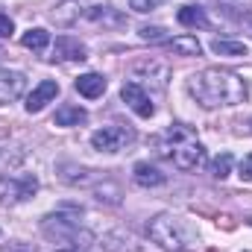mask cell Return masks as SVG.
Segmentation results:
<instances>
[{
    "mask_svg": "<svg viewBox=\"0 0 252 252\" xmlns=\"http://www.w3.org/2000/svg\"><path fill=\"white\" fill-rule=\"evenodd\" d=\"M73 85H76V91H79L82 97L97 100V97H103V91H106V76H100V73H82Z\"/></svg>",
    "mask_w": 252,
    "mask_h": 252,
    "instance_id": "obj_11",
    "label": "cell"
},
{
    "mask_svg": "<svg viewBox=\"0 0 252 252\" xmlns=\"http://www.w3.org/2000/svg\"><path fill=\"white\" fill-rule=\"evenodd\" d=\"M62 252H76V250H62Z\"/></svg>",
    "mask_w": 252,
    "mask_h": 252,
    "instance_id": "obj_25",
    "label": "cell"
},
{
    "mask_svg": "<svg viewBox=\"0 0 252 252\" xmlns=\"http://www.w3.org/2000/svg\"><path fill=\"white\" fill-rule=\"evenodd\" d=\"M211 50L217 56H247V44L244 41H229V38H214Z\"/></svg>",
    "mask_w": 252,
    "mask_h": 252,
    "instance_id": "obj_18",
    "label": "cell"
},
{
    "mask_svg": "<svg viewBox=\"0 0 252 252\" xmlns=\"http://www.w3.org/2000/svg\"><path fill=\"white\" fill-rule=\"evenodd\" d=\"M250 223H252V217H250Z\"/></svg>",
    "mask_w": 252,
    "mask_h": 252,
    "instance_id": "obj_26",
    "label": "cell"
},
{
    "mask_svg": "<svg viewBox=\"0 0 252 252\" xmlns=\"http://www.w3.org/2000/svg\"><path fill=\"white\" fill-rule=\"evenodd\" d=\"M44 238L56 241V244H67L70 250H91L94 247V235L88 229L79 226V220L67 217V214H50L41 223Z\"/></svg>",
    "mask_w": 252,
    "mask_h": 252,
    "instance_id": "obj_4",
    "label": "cell"
},
{
    "mask_svg": "<svg viewBox=\"0 0 252 252\" xmlns=\"http://www.w3.org/2000/svg\"><path fill=\"white\" fill-rule=\"evenodd\" d=\"M241 179H244V182H252V153L241 161Z\"/></svg>",
    "mask_w": 252,
    "mask_h": 252,
    "instance_id": "obj_23",
    "label": "cell"
},
{
    "mask_svg": "<svg viewBox=\"0 0 252 252\" xmlns=\"http://www.w3.org/2000/svg\"><path fill=\"white\" fill-rule=\"evenodd\" d=\"M176 18H179L182 27H190V30H205L208 27V18H205V12L199 6H182L176 12Z\"/></svg>",
    "mask_w": 252,
    "mask_h": 252,
    "instance_id": "obj_14",
    "label": "cell"
},
{
    "mask_svg": "<svg viewBox=\"0 0 252 252\" xmlns=\"http://www.w3.org/2000/svg\"><path fill=\"white\" fill-rule=\"evenodd\" d=\"M138 35L144 38V41H153V44H167L170 38H167V32L161 30V27H141L138 30Z\"/></svg>",
    "mask_w": 252,
    "mask_h": 252,
    "instance_id": "obj_19",
    "label": "cell"
},
{
    "mask_svg": "<svg viewBox=\"0 0 252 252\" xmlns=\"http://www.w3.org/2000/svg\"><path fill=\"white\" fill-rule=\"evenodd\" d=\"M132 141H135V132L129 126H103L91 135V147L100 153H121Z\"/></svg>",
    "mask_w": 252,
    "mask_h": 252,
    "instance_id": "obj_6",
    "label": "cell"
},
{
    "mask_svg": "<svg viewBox=\"0 0 252 252\" xmlns=\"http://www.w3.org/2000/svg\"><path fill=\"white\" fill-rule=\"evenodd\" d=\"M0 252H35L32 247H27V244H6Z\"/></svg>",
    "mask_w": 252,
    "mask_h": 252,
    "instance_id": "obj_24",
    "label": "cell"
},
{
    "mask_svg": "<svg viewBox=\"0 0 252 252\" xmlns=\"http://www.w3.org/2000/svg\"><path fill=\"white\" fill-rule=\"evenodd\" d=\"M132 176H135V182H138L141 188H158V185L167 182V176H164L161 170H156L153 164H147V161H138L135 170H132Z\"/></svg>",
    "mask_w": 252,
    "mask_h": 252,
    "instance_id": "obj_12",
    "label": "cell"
},
{
    "mask_svg": "<svg viewBox=\"0 0 252 252\" xmlns=\"http://www.w3.org/2000/svg\"><path fill=\"white\" fill-rule=\"evenodd\" d=\"M156 144H158V156L173 158L179 170H196L205 164V147L196 138H190V132L182 126H170Z\"/></svg>",
    "mask_w": 252,
    "mask_h": 252,
    "instance_id": "obj_2",
    "label": "cell"
},
{
    "mask_svg": "<svg viewBox=\"0 0 252 252\" xmlns=\"http://www.w3.org/2000/svg\"><path fill=\"white\" fill-rule=\"evenodd\" d=\"M85 18L94 21V24H103V27H126V18L112 6H91L85 12Z\"/></svg>",
    "mask_w": 252,
    "mask_h": 252,
    "instance_id": "obj_13",
    "label": "cell"
},
{
    "mask_svg": "<svg viewBox=\"0 0 252 252\" xmlns=\"http://www.w3.org/2000/svg\"><path fill=\"white\" fill-rule=\"evenodd\" d=\"M24 88H27L24 73H18V70H0V106L18 100L24 94Z\"/></svg>",
    "mask_w": 252,
    "mask_h": 252,
    "instance_id": "obj_10",
    "label": "cell"
},
{
    "mask_svg": "<svg viewBox=\"0 0 252 252\" xmlns=\"http://www.w3.org/2000/svg\"><path fill=\"white\" fill-rule=\"evenodd\" d=\"M167 47L179 56H199L202 53V44L196 41V35H179V38H170Z\"/></svg>",
    "mask_w": 252,
    "mask_h": 252,
    "instance_id": "obj_15",
    "label": "cell"
},
{
    "mask_svg": "<svg viewBox=\"0 0 252 252\" xmlns=\"http://www.w3.org/2000/svg\"><path fill=\"white\" fill-rule=\"evenodd\" d=\"M129 9H135V12H153L156 0H129Z\"/></svg>",
    "mask_w": 252,
    "mask_h": 252,
    "instance_id": "obj_21",
    "label": "cell"
},
{
    "mask_svg": "<svg viewBox=\"0 0 252 252\" xmlns=\"http://www.w3.org/2000/svg\"><path fill=\"white\" fill-rule=\"evenodd\" d=\"M229 170H232V156H229V153H220V156L211 161V173H214L217 179H226Z\"/></svg>",
    "mask_w": 252,
    "mask_h": 252,
    "instance_id": "obj_20",
    "label": "cell"
},
{
    "mask_svg": "<svg viewBox=\"0 0 252 252\" xmlns=\"http://www.w3.org/2000/svg\"><path fill=\"white\" fill-rule=\"evenodd\" d=\"M53 59H62V62H82L88 59V50L79 38L73 35H59L56 44H53Z\"/></svg>",
    "mask_w": 252,
    "mask_h": 252,
    "instance_id": "obj_9",
    "label": "cell"
},
{
    "mask_svg": "<svg viewBox=\"0 0 252 252\" xmlns=\"http://www.w3.org/2000/svg\"><path fill=\"white\" fill-rule=\"evenodd\" d=\"M59 97V82L56 79H41L38 85H35V91L27 97V112L30 115H38L50 100H56Z\"/></svg>",
    "mask_w": 252,
    "mask_h": 252,
    "instance_id": "obj_8",
    "label": "cell"
},
{
    "mask_svg": "<svg viewBox=\"0 0 252 252\" xmlns=\"http://www.w3.org/2000/svg\"><path fill=\"white\" fill-rule=\"evenodd\" d=\"M121 97H124V103L138 115V118H153V103H150V97H147V91L138 85V82H126L124 88H121Z\"/></svg>",
    "mask_w": 252,
    "mask_h": 252,
    "instance_id": "obj_7",
    "label": "cell"
},
{
    "mask_svg": "<svg viewBox=\"0 0 252 252\" xmlns=\"http://www.w3.org/2000/svg\"><path fill=\"white\" fill-rule=\"evenodd\" d=\"M188 91L196 97L199 106L205 109H220V106H238L247 100V82L220 67H205L196 76L188 79Z\"/></svg>",
    "mask_w": 252,
    "mask_h": 252,
    "instance_id": "obj_1",
    "label": "cell"
},
{
    "mask_svg": "<svg viewBox=\"0 0 252 252\" xmlns=\"http://www.w3.org/2000/svg\"><path fill=\"white\" fill-rule=\"evenodd\" d=\"M35 190H38L35 176H0V202L3 205L27 202L35 196Z\"/></svg>",
    "mask_w": 252,
    "mask_h": 252,
    "instance_id": "obj_5",
    "label": "cell"
},
{
    "mask_svg": "<svg viewBox=\"0 0 252 252\" xmlns=\"http://www.w3.org/2000/svg\"><path fill=\"white\" fill-rule=\"evenodd\" d=\"M15 32V24H12V18L9 15H0V38H9Z\"/></svg>",
    "mask_w": 252,
    "mask_h": 252,
    "instance_id": "obj_22",
    "label": "cell"
},
{
    "mask_svg": "<svg viewBox=\"0 0 252 252\" xmlns=\"http://www.w3.org/2000/svg\"><path fill=\"white\" fill-rule=\"evenodd\" d=\"M53 121H56V126H79L88 121V112L79 109V106H62Z\"/></svg>",
    "mask_w": 252,
    "mask_h": 252,
    "instance_id": "obj_16",
    "label": "cell"
},
{
    "mask_svg": "<svg viewBox=\"0 0 252 252\" xmlns=\"http://www.w3.org/2000/svg\"><path fill=\"white\" fill-rule=\"evenodd\" d=\"M147 232H150V238L161 250H167V252H185L193 244V235H190L188 226L176 214H158V217H153L150 226H147Z\"/></svg>",
    "mask_w": 252,
    "mask_h": 252,
    "instance_id": "obj_3",
    "label": "cell"
},
{
    "mask_svg": "<svg viewBox=\"0 0 252 252\" xmlns=\"http://www.w3.org/2000/svg\"><path fill=\"white\" fill-rule=\"evenodd\" d=\"M21 44H24L27 50H32V53H41V50H47V44H50V32H47V30H41V27H35V30L24 32Z\"/></svg>",
    "mask_w": 252,
    "mask_h": 252,
    "instance_id": "obj_17",
    "label": "cell"
}]
</instances>
